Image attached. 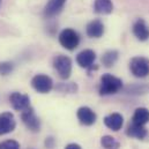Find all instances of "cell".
Returning a JSON list of instances; mask_svg holds the SVG:
<instances>
[{
    "label": "cell",
    "mask_w": 149,
    "mask_h": 149,
    "mask_svg": "<svg viewBox=\"0 0 149 149\" xmlns=\"http://www.w3.org/2000/svg\"><path fill=\"white\" fill-rule=\"evenodd\" d=\"M123 87V82L120 79L111 74H104L101 77L100 94L101 95H112L118 93Z\"/></svg>",
    "instance_id": "cell-1"
},
{
    "label": "cell",
    "mask_w": 149,
    "mask_h": 149,
    "mask_svg": "<svg viewBox=\"0 0 149 149\" xmlns=\"http://www.w3.org/2000/svg\"><path fill=\"white\" fill-rule=\"evenodd\" d=\"M53 67L61 79L67 80L72 73V60L63 54L57 56L53 59Z\"/></svg>",
    "instance_id": "cell-2"
},
{
    "label": "cell",
    "mask_w": 149,
    "mask_h": 149,
    "mask_svg": "<svg viewBox=\"0 0 149 149\" xmlns=\"http://www.w3.org/2000/svg\"><path fill=\"white\" fill-rule=\"evenodd\" d=\"M59 43L66 50L72 51L77 47V45L80 43V37H79L77 33L73 29H65L59 35Z\"/></svg>",
    "instance_id": "cell-3"
},
{
    "label": "cell",
    "mask_w": 149,
    "mask_h": 149,
    "mask_svg": "<svg viewBox=\"0 0 149 149\" xmlns=\"http://www.w3.org/2000/svg\"><path fill=\"white\" fill-rule=\"evenodd\" d=\"M130 68L136 77H145L149 74V60L143 57H135L131 60Z\"/></svg>",
    "instance_id": "cell-4"
},
{
    "label": "cell",
    "mask_w": 149,
    "mask_h": 149,
    "mask_svg": "<svg viewBox=\"0 0 149 149\" xmlns=\"http://www.w3.org/2000/svg\"><path fill=\"white\" fill-rule=\"evenodd\" d=\"M31 86H33V88L36 91H38V93H40V94H47L53 88V81L47 75L37 74L33 77Z\"/></svg>",
    "instance_id": "cell-5"
},
{
    "label": "cell",
    "mask_w": 149,
    "mask_h": 149,
    "mask_svg": "<svg viewBox=\"0 0 149 149\" xmlns=\"http://www.w3.org/2000/svg\"><path fill=\"white\" fill-rule=\"evenodd\" d=\"M21 119L23 124L27 126V128L31 132H39L40 130V120L36 116L35 111L31 108H28L27 110L21 112Z\"/></svg>",
    "instance_id": "cell-6"
},
{
    "label": "cell",
    "mask_w": 149,
    "mask_h": 149,
    "mask_svg": "<svg viewBox=\"0 0 149 149\" xmlns=\"http://www.w3.org/2000/svg\"><path fill=\"white\" fill-rule=\"evenodd\" d=\"M9 102L14 110L16 111H24L28 108H30V98L28 95L21 94V93H13L9 96Z\"/></svg>",
    "instance_id": "cell-7"
},
{
    "label": "cell",
    "mask_w": 149,
    "mask_h": 149,
    "mask_svg": "<svg viewBox=\"0 0 149 149\" xmlns=\"http://www.w3.org/2000/svg\"><path fill=\"white\" fill-rule=\"evenodd\" d=\"M16 127L14 114L10 112H2L0 114V136L13 132Z\"/></svg>",
    "instance_id": "cell-8"
},
{
    "label": "cell",
    "mask_w": 149,
    "mask_h": 149,
    "mask_svg": "<svg viewBox=\"0 0 149 149\" xmlns=\"http://www.w3.org/2000/svg\"><path fill=\"white\" fill-rule=\"evenodd\" d=\"M76 116H77L79 121L82 125H86V126L94 125L95 121H96V118H97L96 113L88 107H81L76 112Z\"/></svg>",
    "instance_id": "cell-9"
},
{
    "label": "cell",
    "mask_w": 149,
    "mask_h": 149,
    "mask_svg": "<svg viewBox=\"0 0 149 149\" xmlns=\"http://www.w3.org/2000/svg\"><path fill=\"white\" fill-rule=\"evenodd\" d=\"M96 59V53L93 50H83L76 57V63L82 68H89L93 66Z\"/></svg>",
    "instance_id": "cell-10"
},
{
    "label": "cell",
    "mask_w": 149,
    "mask_h": 149,
    "mask_svg": "<svg viewBox=\"0 0 149 149\" xmlns=\"http://www.w3.org/2000/svg\"><path fill=\"white\" fill-rule=\"evenodd\" d=\"M65 3H66V0H50L44 8L45 17H52L59 14L63 7L65 6Z\"/></svg>",
    "instance_id": "cell-11"
},
{
    "label": "cell",
    "mask_w": 149,
    "mask_h": 149,
    "mask_svg": "<svg viewBox=\"0 0 149 149\" xmlns=\"http://www.w3.org/2000/svg\"><path fill=\"white\" fill-rule=\"evenodd\" d=\"M104 124H105V126L108 128L117 132L123 127L124 118L119 113H111V114H109V116H107L104 118Z\"/></svg>",
    "instance_id": "cell-12"
},
{
    "label": "cell",
    "mask_w": 149,
    "mask_h": 149,
    "mask_svg": "<svg viewBox=\"0 0 149 149\" xmlns=\"http://www.w3.org/2000/svg\"><path fill=\"white\" fill-rule=\"evenodd\" d=\"M126 134L130 138H135L139 140H142L147 136L148 132L146 130V127L143 125H139V124H134L132 123V125H130L126 130Z\"/></svg>",
    "instance_id": "cell-13"
},
{
    "label": "cell",
    "mask_w": 149,
    "mask_h": 149,
    "mask_svg": "<svg viewBox=\"0 0 149 149\" xmlns=\"http://www.w3.org/2000/svg\"><path fill=\"white\" fill-rule=\"evenodd\" d=\"M133 33L140 40H147L149 38V28L143 20H138L133 26Z\"/></svg>",
    "instance_id": "cell-14"
},
{
    "label": "cell",
    "mask_w": 149,
    "mask_h": 149,
    "mask_svg": "<svg viewBox=\"0 0 149 149\" xmlns=\"http://www.w3.org/2000/svg\"><path fill=\"white\" fill-rule=\"evenodd\" d=\"M104 33V26L101 21L95 20L91 21L88 26H87V35L89 37L93 38H100Z\"/></svg>",
    "instance_id": "cell-15"
},
{
    "label": "cell",
    "mask_w": 149,
    "mask_h": 149,
    "mask_svg": "<svg viewBox=\"0 0 149 149\" xmlns=\"http://www.w3.org/2000/svg\"><path fill=\"white\" fill-rule=\"evenodd\" d=\"M132 123L134 124H139V125H146L149 121V110L146 108H139L136 109L134 114H133V118H132Z\"/></svg>",
    "instance_id": "cell-16"
},
{
    "label": "cell",
    "mask_w": 149,
    "mask_h": 149,
    "mask_svg": "<svg viewBox=\"0 0 149 149\" xmlns=\"http://www.w3.org/2000/svg\"><path fill=\"white\" fill-rule=\"evenodd\" d=\"M95 12L98 14H110L113 9L111 0H95Z\"/></svg>",
    "instance_id": "cell-17"
},
{
    "label": "cell",
    "mask_w": 149,
    "mask_h": 149,
    "mask_svg": "<svg viewBox=\"0 0 149 149\" xmlns=\"http://www.w3.org/2000/svg\"><path fill=\"white\" fill-rule=\"evenodd\" d=\"M101 146L104 149H119L120 143L111 135H104L101 138Z\"/></svg>",
    "instance_id": "cell-18"
},
{
    "label": "cell",
    "mask_w": 149,
    "mask_h": 149,
    "mask_svg": "<svg viewBox=\"0 0 149 149\" xmlns=\"http://www.w3.org/2000/svg\"><path fill=\"white\" fill-rule=\"evenodd\" d=\"M117 59H118V52L114 51V50H112V51H108V52H105L103 54L102 63H103V65L105 67H111V66L114 65V63L117 61Z\"/></svg>",
    "instance_id": "cell-19"
},
{
    "label": "cell",
    "mask_w": 149,
    "mask_h": 149,
    "mask_svg": "<svg viewBox=\"0 0 149 149\" xmlns=\"http://www.w3.org/2000/svg\"><path fill=\"white\" fill-rule=\"evenodd\" d=\"M14 66L12 63L9 61H3L0 63V75H8L10 74V72L13 71Z\"/></svg>",
    "instance_id": "cell-20"
},
{
    "label": "cell",
    "mask_w": 149,
    "mask_h": 149,
    "mask_svg": "<svg viewBox=\"0 0 149 149\" xmlns=\"http://www.w3.org/2000/svg\"><path fill=\"white\" fill-rule=\"evenodd\" d=\"M0 149H20V143L15 140H6L0 143Z\"/></svg>",
    "instance_id": "cell-21"
},
{
    "label": "cell",
    "mask_w": 149,
    "mask_h": 149,
    "mask_svg": "<svg viewBox=\"0 0 149 149\" xmlns=\"http://www.w3.org/2000/svg\"><path fill=\"white\" fill-rule=\"evenodd\" d=\"M45 146H46V148L52 149L53 148V146H54V139H53V138H46Z\"/></svg>",
    "instance_id": "cell-22"
},
{
    "label": "cell",
    "mask_w": 149,
    "mask_h": 149,
    "mask_svg": "<svg viewBox=\"0 0 149 149\" xmlns=\"http://www.w3.org/2000/svg\"><path fill=\"white\" fill-rule=\"evenodd\" d=\"M65 149H82L81 148V146L80 145H77V143H70V145H67Z\"/></svg>",
    "instance_id": "cell-23"
},
{
    "label": "cell",
    "mask_w": 149,
    "mask_h": 149,
    "mask_svg": "<svg viewBox=\"0 0 149 149\" xmlns=\"http://www.w3.org/2000/svg\"><path fill=\"white\" fill-rule=\"evenodd\" d=\"M28 149H33V148H28Z\"/></svg>",
    "instance_id": "cell-24"
},
{
    "label": "cell",
    "mask_w": 149,
    "mask_h": 149,
    "mask_svg": "<svg viewBox=\"0 0 149 149\" xmlns=\"http://www.w3.org/2000/svg\"><path fill=\"white\" fill-rule=\"evenodd\" d=\"M0 2H1V0H0Z\"/></svg>",
    "instance_id": "cell-25"
}]
</instances>
